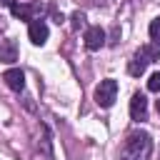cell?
<instances>
[{
  "instance_id": "5bb4252c",
  "label": "cell",
  "mask_w": 160,
  "mask_h": 160,
  "mask_svg": "<svg viewBox=\"0 0 160 160\" xmlns=\"http://www.w3.org/2000/svg\"><path fill=\"white\" fill-rule=\"evenodd\" d=\"M15 0H0V8H12Z\"/></svg>"
},
{
  "instance_id": "9a60e30c",
  "label": "cell",
  "mask_w": 160,
  "mask_h": 160,
  "mask_svg": "<svg viewBox=\"0 0 160 160\" xmlns=\"http://www.w3.org/2000/svg\"><path fill=\"white\" fill-rule=\"evenodd\" d=\"M158 112H160V100H158Z\"/></svg>"
},
{
  "instance_id": "ba28073f",
  "label": "cell",
  "mask_w": 160,
  "mask_h": 160,
  "mask_svg": "<svg viewBox=\"0 0 160 160\" xmlns=\"http://www.w3.org/2000/svg\"><path fill=\"white\" fill-rule=\"evenodd\" d=\"M18 60V45L15 40H5L0 45V62H15Z\"/></svg>"
},
{
  "instance_id": "8fae6325",
  "label": "cell",
  "mask_w": 160,
  "mask_h": 160,
  "mask_svg": "<svg viewBox=\"0 0 160 160\" xmlns=\"http://www.w3.org/2000/svg\"><path fill=\"white\" fill-rule=\"evenodd\" d=\"M148 32H150V40L155 42V45H160V15L150 22V28H148Z\"/></svg>"
},
{
  "instance_id": "9c48e42d",
  "label": "cell",
  "mask_w": 160,
  "mask_h": 160,
  "mask_svg": "<svg viewBox=\"0 0 160 160\" xmlns=\"http://www.w3.org/2000/svg\"><path fill=\"white\" fill-rule=\"evenodd\" d=\"M145 68H148V62H145V60H142V58H140L138 52H135V58H132V60L128 62V72H130L132 78H140V75L145 72Z\"/></svg>"
},
{
  "instance_id": "7a4b0ae2",
  "label": "cell",
  "mask_w": 160,
  "mask_h": 160,
  "mask_svg": "<svg viewBox=\"0 0 160 160\" xmlns=\"http://www.w3.org/2000/svg\"><path fill=\"white\" fill-rule=\"evenodd\" d=\"M118 98V80L108 78V80H100V85L95 88V102L100 108H110Z\"/></svg>"
},
{
  "instance_id": "277c9868",
  "label": "cell",
  "mask_w": 160,
  "mask_h": 160,
  "mask_svg": "<svg viewBox=\"0 0 160 160\" xmlns=\"http://www.w3.org/2000/svg\"><path fill=\"white\" fill-rule=\"evenodd\" d=\"M105 45V30L100 25H92L85 30V48L88 50H100Z\"/></svg>"
},
{
  "instance_id": "5b68a950",
  "label": "cell",
  "mask_w": 160,
  "mask_h": 160,
  "mask_svg": "<svg viewBox=\"0 0 160 160\" xmlns=\"http://www.w3.org/2000/svg\"><path fill=\"white\" fill-rule=\"evenodd\" d=\"M2 80H5V85H8L10 90H15V92H20V90L25 88V72H22L20 68L5 70V72H2Z\"/></svg>"
},
{
  "instance_id": "7c38bea8",
  "label": "cell",
  "mask_w": 160,
  "mask_h": 160,
  "mask_svg": "<svg viewBox=\"0 0 160 160\" xmlns=\"http://www.w3.org/2000/svg\"><path fill=\"white\" fill-rule=\"evenodd\" d=\"M85 20H88V18H85V12H80V10H78V12H72V18H70V25H72V30H80V28H85Z\"/></svg>"
},
{
  "instance_id": "6da1fadb",
  "label": "cell",
  "mask_w": 160,
  "mask_h": 160,
  "mask_svg": "<svg viewBox=\"0 0 160 160\" xmlns=\"http://www.w3.org/2000/svg\"><path fill=\"white\" fill-rule=\"evenodd\" d=\"M152 155V140L148 132L135 130L125 138L122 150H120V160H150Z\"/></svg>"
},
{
  "instance_id": "3957f363",
  "label": "cell",
  "mask_w": 160,
  "mask_h": 160,
  "mask_svg": "<svg viewBox=\"0 0 160 160\" xmlns=\"http://www.w3.org/2000/svg\"><path fill=\"white\" fill-rule=\"evenodd\" d=\"M48 32H50V30H48L45 20H40V18L30 20V25H28V38H30V42H32V45H45Z\"/></svg>"
},
{
  "instance_id": "4fadbf2b",
  "label": "cell",
  "mask_w": 160,
  "mask_h": 160,
  "mask_svg": "<svg viewBox=\"0 0 160 160\" xmlns=\"http://www.w3.org/2000/svg\"><path fill=\"white\" fill-rule=\"evenodd\" d=\"M148 90H150V92H160V72H152V75H150Z\"/></svg>"
},
{
  "instance_id": "30bf717a",
  "label": "cell",
  "mask_w": 160,
  "mask_h": 160,
  "mask_svg": "<svg viewBox=\"0 0 160 160\" xmlns=\"http://www.w3.org/2000/svg\"><path fill=\"white\" fill-rule=\"evenodd\" d=\"M138 55H140L145 62H155V60H160V50H158L155 45H142V48L138 50Z\"/></svg>"
},
{
  "instance_id": "52a82bcc",
  "label": "cell",
  "mask_w": 160,
  "mask_h": 160,
  "mask_svg": "<svg viewBox=\"0 0 160 160\" xmlns=\"http://www.w3.org/2000/svg\"><path fill=\"white\" fill-rule=\"evenodd\" d=\"M10 10H12V15H15L18 20H35L38 12H40L38 5H20V2H15Z\"/></svg>"
},
{
  "instance_id": "8992f818",
  "label": "cell",
  "mask_w": 160,
  "mask_h": 160,
  "mask_svg": "<svg viewBox=\"0 0 160 160\" xmlns=\"http://www.w3.org/2000/svg\"><path fill=\"white\" fill-rule=\"evenodd\" d=\"M130 118L138 120V122L148 118V98L145 95H140V92L132 95V100H130Z\"/></svg>"
}]
</instances>
